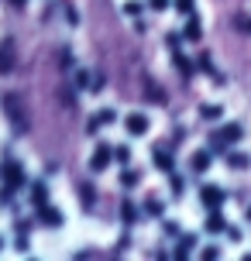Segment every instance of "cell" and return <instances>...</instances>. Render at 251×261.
<instances>
[{
	"instance_id": "cell-19",
	"label": "cell",
	"mask_w": 251,
	"mask_h": 261,
	"mask_svg": "<svg viewBox=\"0 0 251 261\" xmlns=\"http://www.w3.org/2000/svg\"><path fill=\"white\" fill-rule=\"evenodd\" d=\"M138 182H141V175L124 165V172H120V186H124V189H131V186H138Z\"/></svg>"
},
{
	"instance_id": "cell-6",
	"label": "cell",
	"mask_w": 251,
	"mask_h": 261,
	"mask_svg": "<svg viewBox=\"0 0 251 261\" xmlns=\"http://www.w3.org/2000/svg\"><path fill=\"white\" fill-rule=\"evenodd\" d=\"M38 220L45 223V227H62L66 223V217H62V210H55V206H38Z\"/></svg>"
},
{
	"instance_id": "cell-16",
	"label": "cell",
	"mask_w": 251,
	"mask_h": 261,
	"mask_svg": "<svg viewBox=\"0 0 251 261\" xmlns=\"http://www.w3.org/2000/svg\"><path fill=\"white\" fill-rule=\"evenodd\" d=\"M193 244H196V237L183 234L179 237V248H175V258H189V254H193Z\"/></svg>"
},
{
	"instance_id": "cell-28",
	"label": "cell",
	"mask_w": 251,
	"mask_h": 261,
	"mask_svg": "<svg viewBox=\"0 0 251 261\" xmlns=\"http://www.w3.org/2000/svg\"><path fill=\"white\" fill-rule=\"evenodd\" d=\"M124 14H128V17H138V14H141V4H124Z\"/></svg>"
},
{
	"instance_id": "cell-15",
	"label": "cell",
	"mask_w": 251,
	"mask_h": 261,
	"mask_svg": "<svg viewBox=\"0 0 251 261\" xmlns=\"http://www.w3.org/2000/svg\"><path fill=\"white\" fill-rule=\"evenodd\" d=\"M189 169L193 172H207L210 169V151H196V155L189 158Z\"/></svg>"
},
{
	"instance_id": "cell-3",
	"label": "cell",
	"mask_w": 251,
	"mask_h": 261,
	"mask_svg": "<svg viewBox=\"0 0 251 261\" xmlns=\"http://www.w3.org/2000/svg\"><path fill=\"white\" fill-rule=\"evenodd\" d=\"M148 127H152V120H148L145 114H128V117H124V130H128L131 138H145Z\"/></svg>"
},
{
	"instance_id": "cell-18",
	"label": "cell",
	"mask_w": 251,
	"mask_h": 261,
	"mask_svg": "<svg viewBox=\"0 0 251 261\" xmlns=\"http://www.w3.org/2000/svg\"><path fill=\"white\" fill-rule=\"evenodd\" d=\"M120 220H124V223H138V206L124 199V203H120Z\"/></svg>"
},
{
	"instance_id": "cell-32",
	"label": "cell",
	"mask_w": 251,
	"mask_h": 261,
	"mask_svg": "<svg viewBox=\"0 0 251 261\" xmlns=\"http://www.w3.org/2000/svg\"><path fill=\"white\" fill-rule=\"evenodd\" d=\"M241 28H244V31H251V21H244V24H241Z\"/></svg>"
},
{
	"instance_id": "cell-31",
	"label": "cell",
	"mask_w": 251,
	"mask_h": 261,
	"mask_svg": "<svg viewBox=\"0 0 251 261\" xmlns=\"http://www.w3.org/2000/svg\"><path fill=\"white\" fill-rule=\"evenodd\" d=\"M203 258H210V261L220 258V248H207V251H203Z\"/></svg>"
},
{
	"instance_id": "cell-5",
	"label": "cell",
	"mask_w": 251,
	"mask_h": 261,
	"mask_svg": "<svg viewBox=\"0 0 251 261\" xmlns=\"http://www.w3.org/2000/svg\"><path fill=\"white\" fill-rule=\"evenodd\" d=\"M7 72H14V41L11 38L0 41V76H7Z\"/></svg>"
},
{
	"instance_id": "cell-14",
	"label": "cell",
	"mask_w": 251,
	"mask_h": 261,
	"mask_svg": "<svg viewBox=\"0 0 251 261\" xmlns=\"http://www.w3.org/2000/svg\"><path fill=\"white\" fill-rule=\"evenodd\" d=\"M199 117H203V120H220V117H224V107H220V103H203V107H199Z\"/></svg>"
},
{
	"instance_id": "cell-9",
	"label": "cell",
	"mask_w": 251,
	"mask_h": 261,
	"mask_svg": "<svg viewBox=\"0 0 251 261\" xmlns=\"http://www.w3.org/2000/svg\"><path fill=\"white\" fill-rule=\"evenodd\" d=\"M152 162H155V169H159V172H169V175L175 172V162H172L169 151H159V148H155V151H152Z\"/></svg>"
},
{
	"instance_id": "cell-24",
	"label": "cell",
	"mask_w": 251,
	"mask_h": 261,
	"mask_svg": "<svg viewBox=\"0 0 251 261\" xmlns=\"http://www.w3.org/2000/svg\"><path fill=\"white\" fill-rule=\"evenodd\" d=\"M96 117H100V124H114V120H117V110H110V107H107V110H100V114H96Z\"/></svg>"
},
{
	"instance_id": "cell-7",
	"label": "cell",
	"mask_w": 251,
	"mask_h": 261,
	"mask_svg": "<svg viewBox=\"0 0 251 261\" xmlns=\"http://www.w3.org/2000/svg\"><path fill=\"white\" fill-rule=\"evenodd\" d=\"M203 227H207L210 234H224V230H227V220H224V213H220V206L207 213V220H203Z\"/></svg>"
},
{
	"instance_id": "cell-23",
	"label": "cell",
	"mask_w": 251,
	"mask_h": 261,
	"mask_svg": "<svg viewBox=\"0 0 251 261\" xmlns=\"http://www.w3.org/2000/svg\"><path fill=\"white\" fill-rule=\"evenodd\" d=\"M66 7V17H69V28H80V11L72 7V4H62Z\"/></svg>"
},
{
	"instance_id": "cell-4",
	"label": "cell",
	"mask_w": 251,
	"mask_h": 261,
	"mask_svg": "<svg viewBox=\"0 0 251 261\" xmlns=\"http://www.w3.org/2000/svg\"><path fill=\"white\" fill-rule=\"evenodd\" d=\"M110 162H114V148L96 144V148H93V158H90V172H104Z\"/></svg>"
},
{
	"instance_id": "cell-33",
	"label": "cell",
	"mask_w": 251,
	"mask_h": 261,
	"mask_svg": "<svg viewBox=\"0 0 251 261\" xmlns=\"http://www.w3.org/2000/svg\"><path fill=\"white\" fill-rule=\"evenodd\" d=\"M14 4H17V7H24V0H14Z\"/></svg>"
},
{
	"instance_id": "cell-22",
	"label": "cell",
	"mask_w": 251,
	"mask_h": 261,
	"mask_svg": "<svg viewBox=\"0 0 251 261\" xmlns=\"http://www.w3.org/2000/svg\"><path fill=\"white\" fill-rule=\"evenodd\" d=\"M172 7L179 14H193V7H196V0H172Z\"/></svg>"
},
{
	"instance_id": "cell-34",
	"label": "cell",
	"mask_w": 251,
	"mask_h": 261,
	"mask_svg": "<svg viewBox=\"0 0 251 261\" xmlns=\"http://www.w3.org/2000/svg\"><path fill=\"white\" fill-rule=\"evenodd\" d=\"M248 220H251V206H248Z\"/></svg>"
},
{
	"instance_id": "cell-12",
	"label": "cell",
	"mask_w": 251,
	"mask_h": 261,
	"mask_svg": "<svg viewBox=\"0 0 251 261\" xmlns=\"http://www.w3.org/2000/svg\"><path fill=\"white\" fill-rule=\"evenodd\" d=\"M172 62H175V69H179V76H183V79H193V62H189L183 52H172Z\"/></svg>"
},
{
	"instance_id": "cell-11",
	"label": "cell",
	"mask_w": 251,
	"mask_h": 261,
	"mask_svg": "<svg viewBox=\"0 0 251 261\" xmlns=\"http://www.w3.org/2000/svg\"><path fill=\"white\" fill-rule=\"evenodd\" d=\"M251 165V158L244 155V151H231V155H227V169H234V172H244Z\"/></svg>"
},
{
	"instance_id": "cell-25",
	"label": "cell",
	"mask_w": 251,
	"mask_h": 261,
	"mask_svg": "<svg viewBox=\"0 0 251 261\" xmlns=\"http://www.w3.org/2000/svg\"><path fill=\"white\" fill-rule=\"evenodd\" d=\"M72 83H76V86H80V90H86V86H90V72H76V79H72Z\"/></svg>"
},
{
	"instance_id": "cell-30",
	"label": "cell",
	"mask_w": 251,
	"mask_h": 261,
	"mask_svg": "<svg viewBox=\"0 0 251 261\" xmlns=\"http://www.w3.org/2000/svg\"><path fill=\"white\" fill-rule=\"evenodd\" d=\"M100 127H104V124H100V117H93L90 124H86V134H96V130H100Z\"/></svg>"
},
{
	"instance_id": "cell-29",
	"label": "cell",
	"mask_w": 251,
	"mask_h": 261,
	"mask_svg": "<svg viewBox=\"0 0 251 261\" xmlns=\"http://www.w3.org/2000/svg\"><path fill=\"white\" fill-rule=\"evenodd\" d=\"M104 86H107V76H93L90 90H96V93H100V90H104Z\"/></svg>"
},
{
	"instance_id": "cell-2",
	"label": "cell",
	"mask_w": 251,
	"mask_h": 261,
	"mask_svg": "<svg viewBox=\"0 0 251 261\" xmlns=\"http://www.w3.org/2000/svg\"><path fill=\"white\" fill-rule=\"evenodd\" d=\"M224 199H227V193L220 189V186H213V182L199 186V203H203L207 210H217V206H224Z\"/></svg>"
},
{
	"instance_id": "cell-13",
	"label": "cell",
	"mask_w": 251,
	"mask_h": 261,
	"mask_svg": "<svg viewBox=\"0 0 251 261\" xmlns=\"http://www.w3.org/2000/svg\"><path fill=\"white\" fill-rule=\"evenodd\" d=\"M76 189H80V199H83V206H86V210H93V203H96V189H93L90 182H80Z\"/></svg>"
},
{
	"instance_id": "cell-17",
	"label": "cell",
	"mask_w": 251,
	"mask_h": 261,
	"mask_svg": "<svg viewBox=\"0 0 251 261\" xmlns=\"http://www.w3.org/2000/svg\"><path fill=\"white\" fill-rule=\"evenodd\" d=\"M45 199H48V186L35 182V186H31V203H35V206H45Z\"/></svg>"
},
{
	"instance_id": "cell-27",
	"label": "cell",
	"mask_w": 251,
	"mask_h": 261,
	"mask_svg": "<svg viewBox=\"0 0 251 261\" xmlns=\"http://www.w3.org/2000/svg\"><path fill=\"white\" fill-rule=\"evenodd\" d=\"M148 7L152 11H165V7H172V0H148Z\"/></svg>"
},
{
	"instance_id": "cell-35",
	"label": "cell",
	"mask_w": 251,
	"mask_h": 261,
	"mask_svg": "<svg viewBox=\"0 0 251 261\" xmlns=\"http://www.w3.org/2000/svg\"><path fill=\"white\" fill-rule=\"evenodd\" d=\"M0 244H4V241H0Z\"/></svg>"
},
{
	"instance_id": "cell-26",
	"label": "cell",
	"mask_w": 251,
	"mask_h": 261,
	"mask_svg": "<svg viewBox=\"0 0 251 261\" xmlns=\"http://www.w3.org/2000/svg\"><path fill=\"white\" fill-rule=\"evenodd\" d=\"M183 179H179V175H175V172H172V196H183Z\"/></svg>"
},
{
	"instance_id": "cell-1",
	"label": "cell",
	"mask_w": 251,
	"mask_h": 261,
	"mask_svg": "<svg viewBox=\"0 0 251 261\" xmlns=\"http://www.w3.org/2000/svg\"><path fill=\"white\" fill-rule=\"evenodd\" d=\"M0 175H4V193H17V189L28 182L24 169H21L17 162H4V165H0Z\"/></svg>"
},
{
	"instance_id": "cell-21",
	"label": "cell",
	"mask_w": 251,
	"mask_h": 261,
	"mask_svg": "<svg viewBox=\"0 0 251 261\" xmlns=\"http://www.w3.org/2000/svg\"><path fill=\"white\" fill-rule=\"evenodd\" d=\"M114 162H120V165H131V148H128V144L114 148Z\"/></svg>"
},
{
	"instance_id": "cell-20",
	"label": "cell",
	"mask_w": 251,
	"mask_h": 261,
	"mask_svg": "<svg viewBox=\"0 0 251 261\" xmlns=\"http://www.w3.org/2000/svg\"><path fill=\"white\" fill-rule=\"evenodd\" d=\"M145 213H148V217H162V213H165V203L152 196V199H148V203H145Z\"/></svg>"
},
{
	"instance_id": "cell-10",
	"label": "cell",
	"mask_w": 251,
	"mask_h": 261,
	"mask_svg": "<svg viewBox=\"0 0 251 261\" xmlns=\"http://www.w3.org/2000/svg\"><path fill=\"white\" fill-rule=\"evenodd\" d=\"M217 134H220L227 144H238L241 138H244V127H241V124H224V127L217 130Z\"/></svg>"
},
{
	"instance_id": "cell-8",
	"label": "cell",
	"mask_w": 251,
	"mask_h": 261,
	"mask_svg": "<svg viewBox=\"0 0 251 261\" xmlns=\"http://www.w3.org/2000/svg\"><path fill=\"white\" fill-rule=\"evenodd\" d=\"M183 38H186V41H193V45L203 38V24H199V17H193V14H189V21L183 24Z\"/></svg>"
}]
</instances>
